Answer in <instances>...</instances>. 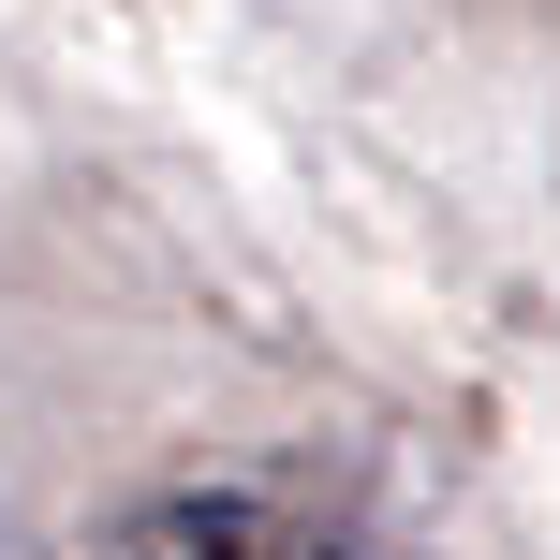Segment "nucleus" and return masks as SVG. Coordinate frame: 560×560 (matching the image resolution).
Listing matches in <instances>:
<instances>
[{
    "label": "nucleus",
    "instance_id": "obj_1",
    "mask_svg": "<svg viewBox=\"0 0 560 560\" xmlns=\"http://www.w3.org/2000/svg\"><path fill=\"white\" fill-rule=\"evenodd\" d=\"M118 560H369V546H339L325 516L266 502V487H163L118 516Z\"/></svg>",
    "mask_w": 560,
    "mask_h": 560
}]
</instances>
